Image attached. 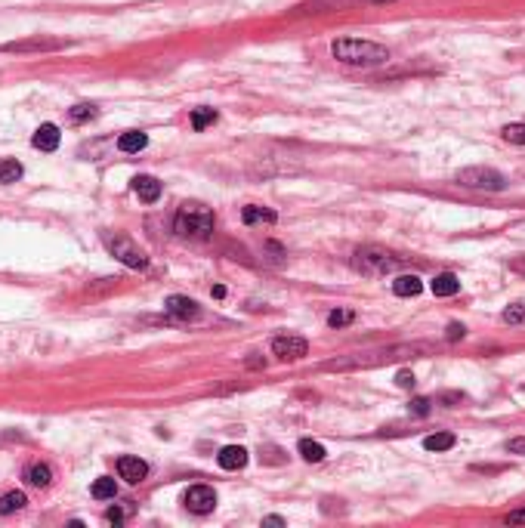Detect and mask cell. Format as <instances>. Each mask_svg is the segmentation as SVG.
I'll return each mask as SVG.
<instances>
[{"label":"cell","mask_w":525,"mask_h":528,"mask_svg":"<svg viewBox=\"0 0 525 528\" xmlns=\"http://www.w3.org/2000/svg\"><path fill=\"white\" fill-rule=\"evenodd\" d=\"M65 41H56V37H28V41H12L3 44V53H50V50H62Z\"/></svg>","instance_id":"obj_10"},{"label":"cell","mask_w":525,"mask_h":528,"mask_svg":"<svg viewBox=\"0 0 525 528\" xmlns=\"http://www.w3.org/2000/svg\"><path fill=\"white\" fill-rule=\"evenodd\" d=\"M501 319L507 321V325H522V321H525V306H519V303H516V306L504 309V315H501Z\"/></svg>","instance_id":"obj_29"},{"label":"cell","mask_w":525,"mask_h":528,"mask_svg":"<svg viewBox=\"0 0 525 528\" xmlns=\"http://www.w3.org/2000/svg\"><path fill=\"white\" fill-rule=\"evenodd\" d=\"M105 519H109V522H124V510H121V507H111V510L109 513H105Z\"/></svg>","instance_id":"obj_36"},{"label":"cell","mask_w":525,"mask_h":528,"mask_svg":"<svg viewBox=\"0 0 525 528\" xmlns=\"http://www.w3.org/2000/svg\"><path fill=\"white\" fill-rule=\"evenodd\" d=\"M214 210L204 204H183L174 216V229L183 238H208L214 232Z\"/></svg>","instance_id":"obj_3"},{"label":"cell","mask_w":525,"mask_h":528,"mask_svg":"<svg viewBox=\"0 0 525 528\" xmlns=\"http://www.w3.org/2000/svg\"><path fill=\"white\" fill-rule=\"evenodd\" d=\"M25 482H28V485H35V488H50L53 470L46 464H31L28 470H25Z\"/></svg>","instance_id":"obj_19"},{"label":"cell","mask_w":525,"mask_h":528,"mask_svg":"<svg viewBox=\"0 0 525 528\" xmlns=\"http://www.w3.org/2000/svg\"><path fill=\"white\" fill-rule=\"evenodd\" d=\"M164 309H167L174 319L179 321H195V319H201V306H198L192 296H183V294H174V296H167L164 300Z\"/></svg>","instance_id":"obj_9"},{"label":"cell","mask_w":525,"mask_h":528,"mask_svg":"<svg viewBox=\"0 0 525 528\" xmlns=\"http://www.w3.org/2000/svg\"><path fill=\"white\" fill-rule=\"evenodd\" d=\"M430 287H433L436 296H454L457 290H461V279H457L454 272H439L433 281H430Z\"/></svg>","instance_id":"obj_16"},{"label":"cell","mask_w":525,"mask_h":528,"mask_svg":"<svg viewBox=\"0 0 525 528\" xmlns=\"http://www.w3.org/2000/svg\"><path fill=\"white\" fill-rule=\"evenodd\" d=\"M352 321H356V312H352V309H334V312L328 315L331 328H347V325H352Z\"/></svg>","instance_id":"obj_27"},{"label":"cell","mask_w":525,"mask_h":528,"mask_svg":"<svg viewBox=\"0 0 525 528\" xmlns=\"http://www.w3.org/2000/svg\"><path fill=\"white\" fill-rule=\"evenodd\" d=\"M217 464L223 466V470H241V466H248V448L225 445L223 451L217 454Z\"/></svg>","instance_id":"obj_13"},{"label":"cell","mask_w":525,"mask_h":528,"mask_svg":"<svg viewBox=\"0 0 525 528\" xmlns=\"http://www.w3.org/2000/svg\"><path fill=\"white\" fill-rule=\"evenodd\" d=\"M118 473H121L124 482H130V485H139L145 476H149V464L139 458H130V454H124V458H118Z\"/></svg>","instance_id":"obj_11"},{"label":"cell","mask_w":525,"mask_h":528,"mask_svg":"<svg viewBox=\"0 0 525 528\" xmlns=\"http://www.w3.org/2000/svg\"><path fill=\"white\" fill-rule=\"evenodd\" d=\"M25 504H28L25 491H10V494H3V498H0V516H10V513L25 510Z\"/></svg>","instance_id":"obj_20"},{"label":"cell","mask_w":525,"mask_h":528,"mask_svg":"<svg viewBox=\"0 0 525 528\" xmlns=\"http://www.w3.org/2000/svg\"><path fill=\"white\" fill-rule=\"evenodd\" d=\"M210 294H214V296H217V300H223V296H225V287H223V285H217L214 290H210Z\"/></svg>","instance_id":"obj_38"},{"label":"cell","mask_w":525,"mask_h":528,"mask_svg":"<svg viewBox=\"0 0 525 528\" xmlns=\"http://www.w3.org/2000/svg\"><path fill=\"white\" fill-rule=\"evenodd\" d=\"M145 145H149V136L139 133V130H127V133H121V140H118V149L124 151V155H133V151H142Z\"/></svg>","instance_id":"obj_18"},{"label":"cell","mask_w":525,"mask_h":528,"mask_svg":"<svg viewBox=\"0 0 525 528\" xmlns=\"http://www.w3.org/2000/svg\"><path fill=\"white\" fill-rule=\"evenodd\" d=\"M272 352H275L282 361H300V359H306L309 343H306V337L282 334V337H275V340H272Z\"/></svg>","instance_id":"obj_7"},{"label":"cell","mask_w":525,"mask_h":528,"mask_svg":"<svg viewBox=\"0 0 525 528\" xmlns=\"http://www.w3.org/2000/svg\"><path fill=\"white\" fill-rule=\"evenodd\" d=\"M507 451L510 454H525V435H516V439L507 442Z\"/></svg>","instance_id":"obj_35"},{"label":"cell","mask_w":525,"mask_h":528,"mask_svg":"<svg viewBox=\"0 0 525 528\" xmlns=\"http://www.w3.org/2000/svg\"><path fill=\"white\" fill-rule=\"evenodd\" d=\"M423 290V279L421 275H398L393 281V294L396 296H417Z\"/></svg>","instance_id":"obj_17"},{"label":"cell","mask_w":525,"mask_h":528,"mask_svg":"<svg viewBox=\"0 0 525 528\" xmlns=\"http://www.w3.org/2000/svg\"><path fill=\"white\" fill-rule=\"evenodd\" d=\"M504 522H507V525H525V507H519V510H513V513H507V516H504Z\"/></svg>","instance_id":"obj_34"},{"label":"cell","mask_w":525,"mask_h":528,"mask_svg":"<svg viewBox=\"0 0 525 528\" xmlns=\"http://www.w3.org/2000/svg\"><path fill=\"white\" fill-rule=\"evenodd\" d=\"M430 408H433V402H430L427 395H417V399L411 402V414H414V417H427Z\"/></svg>","instance_id":"obj_30"},{"label":"cell","mask_w":525,"mask_h":528,"mask_svg":"<svg viewBox=\"0 0 525 528\" xmlns=\"http://www.w3.org/2000/svg\"><path fill=\"white\" fill-rule=\"evenodd\" d=\"M210 124H217V111L214 109H195L192 111V130H208Z\"/></svg>","instance_id":"obj_25"},{"label":"cell","mask_w":525,"mask_h":528,"mask_svg":"<svg viewBox=\"0 0 525 528\" xmlns=\"http://www.w3.org/2000/svg\"><path fill=\"white\" fill-rule=\"evenodd\" d=\"M433 352V343H396L387 349H374V352H356V355H343V359L324 361V371H349V368H377V365H393L402 359H421V355Z\"/></svg>","instance_id":"obj_1"},{"label":"cell","mask_w":525,"mask_h":528,"mask_svg":"<svg viewBox=\"0 0 525 528\" xmlns=\"http://www.w3.org/2000/svg\"><path fill=\"white\" fill-rule=\"evenodd\" d=\"M461 402H467V395L463 393H442L439 395V405H445V408H457Z\"/></svg>","instance_id":"obj_32"},{"label":"cell","mask_w":525,"mask_h":528,"mask_svg":"<svg viewBox=\"0 0 525 528\" xmlns=\"http://www.w3.org/2000/svg\"><path fill=\"white\" fill-rule=\"evenodd\" d=\"M90 494H93L96 500H109V498H115V494H118L115 479H109V476L96 479V482H93V488H90Z\"/></svg>","instance_id":"obj_24"},{"label":"cell","mask_w":525,"mask_h":528,"mask_svg":"<svg viewBox=\"0 0 525 528\" xmlns=\"http://www.w3.org/2000/svg\"><path fill=\"white\" fill-rule=\"evenodd\" d=\"M297 451L303 454V460H309V464H322L324 460V445L322 442H312V439H300V445H297Z\"/></svg>","instance_id":"obj_21"},{"label":"cell","mask_w":525,"mask_h":528,"mask_svg":"<svg viewBox=\"0 0 525 528\" xmlns=\"http://www.w3.org/2000/svg\"><path fill=\"white\" fill-rule=\"evenodd\" d=\"M331 56L343 65H356V68H374L389 59V50L377 41H362V37H340L331 44Z\"/></svg>","instance_id":"obj_2"},{"label":"cell","mask_w":525,"mask_h":528,"mask_svg":"<svg viewBox=\"0 0 525 528\" xmlns=\"http://www.w3.org/2000/svg\"><path fill=\"white\" fill-rule=\"evenodd\" d=\"M59 140H62V133H59L56 124H41V127L35 130V136H31V145H35L37 151H56Z\"/></svg>","instance_id":"obj_12"},{"label":"cell","mask_w":525,"mask_h":528,"mask_svg":"<svg viewBox=\"0 0 525 528\" xmlns=\"http://www.w3.org/2000/svg\"><path fill=\"white\" fill-rule=\"evenodd\" d=\"M22 164L19 161H12V158H6V161H0V182H3V186H10V182H19L22 180Z\"/></svg>","instance_id":"obj_23"},{"label":"cell","mask_w":525,"mask_h":528,"mask_svg":"<svg viewBox=\"0 0 525 528\" xmlns=\"http://www.w3.org/2000/svg\"><path fill=\"white\" fill-rule=\"evenodd\" d=\"M263 525H284V519H282V516H266Z\"/></svg>","instance_id":"obj_37"},{"label":"cell","mask_w":525,"mask_h":528,"mask_svg":"<svg viewBox=\"0 0 525 528\" xmlns=\"http://www.w3.org/2000/svg\"><path fill=\"white\" fill-rule=\"evenodd\" d=\"M396 384L402 386V389H414V384H417V377L411 371H398L396 374Z\"/></svg>","instance_id":"obj_33"},{"label":"cell","mask_w":525,"mask_h":528,"mask_svg":"<svg viewBox=\"0 0 525 528\" xmlns=\"http://www.w3.org/2000/svg\"><path fill=\"white\" fill-rule=\"evenodd\" d=\"M457 182L467 189H482V192H504L507 189V176L495 167H467L457 173Z\"/></svg>","instance_id":"obj_5"},{"label":"cell","mask_w":525,"mask_h":528,"mask_svg":"<svg viewBox=\"0 0 525 528\" xmlns=\"http://www.w3.org/2000/svg\"><path fill=\"white\" fill-rule=\"evenodd\" d=\"M133 192L139 195V201L155 204L158 198H161V182H158L155 176H136V180H133Z\"/></svg>","instance_id":"obj_14"},{"label":"cell","mask_w":525,"mask_h":528,"mask_svg":"<svg viewBox=\"0 0 525 528\" xmlns=\"http://www.w3.org/2000/svg\"><path fill=\"white\" fill-rule=\"evenodd\" d=\"M371 3H393V0H371Z\"/></svg>","instance_id":"obj_39"},{"label":"cell","mask_w":525,"mask_h":528,"mask_svg":"<svg viewBox=\"0 0 525 528\" xmlns=\"http://www.w3.org/2000/svg\"><path fill=\"white\" fill-rule=\"evenodd\" d=\"M241 220H244V226H257V223L272 226V223H278V214L272 207H257V204H248V207L241 210Z\"/></svg>","instance_id":"obj_15"},{"label":"cell","mask_w":525,"mask_h":528,"mask_svg":"<svg viewBox=\"0 0 525 528\" xmlns=\"http://www.w3.org/2000/svg\"><path fill=\"white\" fill-rule=\"evenodd\" d=\"M185 507H189L195 516H208V513H214V507H217V491L210 485H192L189 491H185Z\"/></svg>","instance_id":"obj_8"},{"label":"cell","mask_w":525,"mask_h":528,"mask_svg":"<svg viewBox=\"0 0 525 528\" xmlns=\"http://www.w3.org/2000/svg\"><path fill=\"white\" fill-rule=\"evenodd\" d=\"M463 337H467V328H463L461 321H451V325L445 328V340H448V343H454V340H463Z\"/></svg>","instance_id":"obj_31"},{"label":"cell","mask_w":525,"mask_h":528,"mask_svg":"<svg viewBox=\"0 0 525 528\" xmlns=\"http://www.w3.org/2000/svg\"><path fill=\"white\" fill-rule=\"evenodd\" d=\"M352 266H356L358 272H365V275H387V272H393V269L398 266V260H396V256H389L383 247L368 244V247H358L356 250Z\"/></svg>","instance_id":"obj_4"},{"label":"cell","mask_w":525,"mask_h":528,"mask_svg":"<svg viewBox=\"0 0 525 528\" xmlns=\"http://www.w3.org/2000/svg\"><path fill=\"white\" fill-rule=\"evenodd\" d=\"M109 250L124 263V266H130V269H145V266H149V256H145V250L136 247V244H133L130 238H124V235H115V238H109Z\"/></svg>","instance_id":"obj_6"},{"label":"cell","mask_w":525,"mask_h":528,"mask_svg":"<svg viewBox=\"0 0 525 528\" xmlns=\"http://www.w3.org/2000/svg\"><path fill=\"white\" fill-rule=\"evenodd\" d=\"M454 433H433L423 439V448L427 451H448V448H454Z\"/></svg>","instance_id":"obj_22"},{"label":"cell","mask_w":525,"mask_h":528,"mask_svg":"<svg viewBox=\"0 0 525 528\" xmlns=\"http://www.w3.org/2000/svg\"><path fill=\"white\" fill-rule=\"evenodd\" d=\"M68 117H71L75 124L90 121V117H96V105H93V102H77V105H71V109H68Z\"/></svg>","instance_id":"obj_26"},{"label":"cell","mask_w":525,"mask_h":528,"mask_svg":"<svg viewBox=\"0 0 525 528\" xmlns=\"http://www.w3.org/2000/svg\"><path fill=\"white\" fill-rule=\"evenodd\" d=\"M504 140L513 142V145H525V124H507V127L501 130Z\"/></svg>","instance_id":"obj_28"}]
</instances>
